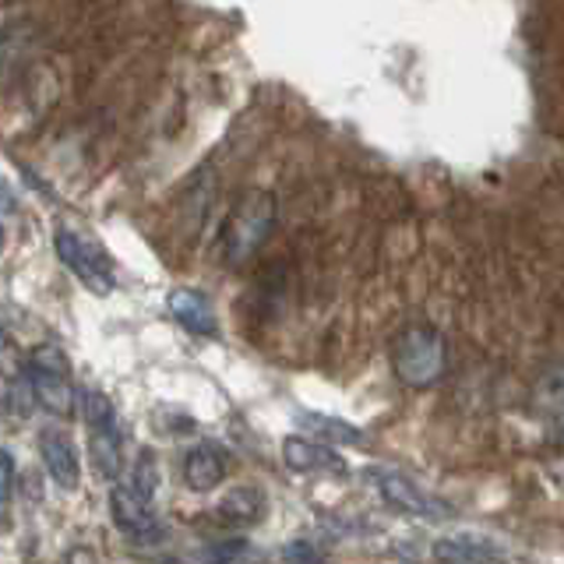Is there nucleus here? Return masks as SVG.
<instances>
[{
    "label": "nucleus",
    "instance_id": "6e6552de",
    "mask_svg": "<svg viewBox=\"0 0 564 564\" xmlns=\"http://www.w3.org/2000/svg\"><path fill=\"white\" fill-rule=\"evenodd\" d=\"M282 463H286L293 473H304V476H314V473L346 476L349 473L346 458L335 452L328 441L304 437V434H290L286 441H282Z\"/></svg>",
    "mask_w": 564,
    "mask_h": 564
},
{
    "label": "nucleus",
    "instance_id": "39448f33",
    "mask_svg": "<svg viewBox=\"0 0 564 564\" xmlns=\"http://www.w3.org/2000/svg\"><path fill=\"white\" fill-rule=\"evenodd\" d=\"M53 247H57V258L67 264L70 275H75L88 293H96V296L113 293V286H117L113 261L106 258L99 243L85 240L82 234H75V229H57Z\"/></svg>",
    "mask_w": 564,
    "mask_h": 564
},
{
    "label": "nucleus",
    "instance_id": "2eb2a0df",
    "mask_svg": "<svg viewBox=\"0 0 564 564\" xmlns=\"http://www.w3.org/2000/svg\"><path fill=\"white\" fill-rule=\"evenodd\" d=\"M300 423L307 427V434L328 441V445H364V431H357L352 423L339 416H325V413H300Z\"/></svg>",
    "mask_w": 564,
    "mask_h": 564
},
{
    "label": "nucleus",
    "instance_id": "4be33fe9",
    "mask_svg": "<svg viewBox=\"0 0 564 564\" xmlns=\"http://www.w3.org/2000/svg\"><path fill=\"white\" fill-rule=\"evenodd\" d=\"M67 564H96V557H93V551H70Z\"/></svg>",
    "mask_w": 564,
    "mask_h": 564
},
{
    "label": "nucleus",
    "instance_id": "f03ea898",
    "mask_svg": "<svg viewBox=\"0 0 564 564\" xmlns=\"http://www.w3.org/2000/svg\"><path fill=\"white\" fill-rule=\"evenodd\" d=\"M392 370L405 388H431L448 370V343L434 325H405L392 339Z\"/></svg>",
    "mask_w": 564,
    "mask_h": 564
},
{
    "label": "nucleus",
    "instance_id": "20e7f679",
    "mask_svg": "<svg viewBox=\"0 0 564 564\" xmlns=\"http://www.w3.org/2000/svg\"><path fill=\"white\" fill-rule=\"evenodd\" d=\"M82 420L88 427V452L102 480L117 484L123 476V448H120V420L110 395L96 388H82Z\"/></svg>",
    "mask_w": 564,
    "mask_h": 564
},
{
    "label": "nucleus",
    "instance_id": "1a4fd4ad",
    "mask_svg": "<svg viewBox=\"0 0 564 564\" xmlns=\"http://www.w3.org/2000/svg\"><path fill=\"white\" fill-rule=\"evenodd\" d=\"M431 554L437 564H508V554L501 543L476 533H448L437 536Z\"/></svg>",
    "mask_w": 564,
    "mask_h": 564
},
{
    "label": "nucleus",
    "instance_id": "aec40b11",
    "mask_svg": "<svg viewBox=\"0 0 564 564\" xmlns=\"http://www.w3.org/2000/svg\"><path fill=\"white\" fill-rule=\"evenodd\" d=\"M0 466H4V484H0V498H4V508L11 505V494H14V455L11 448L0 452Z\"/></svg>",
    "mask_w": 564,
    "mask_h": 564
},
{
    "label": "nucleus",
    "instance_id": "f257e3e1",
    "mask_svg": "<svg viewBox=\"0 0 564 564\" xmlns=\"http://www.w3.org/2000/svg\"><path fill=\"white\" fill-rule=\"evenodd\" d=\"M275 198L272 191L264 187H247L237 194V202L226 208L223 226H219V258L229 269H240V264L251 261L261 243L272 237L275 226Z\"/></svg>",
    "mask_w": 564,
    "mask_h": 564
},
{
    "label": "nucleus",
    "instance_id": "ddd939ff",
    "mask_svg": "<svg viewBox=\"0 0 564 564\" xmlns=\"http://www.w3.org/2000/svg\"><path fill=\"white\" fill-rule=\"evenodd\" d=\"M529 405H533L536 420L564 434V364H551L540 370L533 392H529Z\"/></svg>",
    "mask_w": 564,
    "mask_h": 564
},
{
    "label": "nucleus",
    "instance_id": "9d476101",
    "mask_svg": "<svg viewBox=\"0 0 564 564\" xmlns=\"http://www.w3.org/2000/svg\"><path fill=\"white\" fill-rule=\"evenodd\" d=\"M216 511V522L223 529H234V533H243V529H254L258 522H264L269 516V498H264L261 487H234L226 490Z\"/></svg>",
    "mask_w": 564,
    "mask_h": 564
},
{
    "label": "nucleus",
    "instance_id": "6ab92c4d",
    "mask_svg": "<svg viewBox=\"0 0 564 564\" xmlns=\"http://www.w3.org/2000/svg\"><path fill=\"white\" fill-rule=\"evenodd\" d=\"M128 484H131L134 490L145 494V498L155 501V490H159V466H155V458H152L149 448L138 455V463H134V469H131V476H128Z\"/></svg>",
    "mask_w": 564,
    "mask_h": 564
},
{
    "label": "nucleus",
    "instance_id": "7ed1b4c3",
    "mask_svg": "<svg viewBox=\"0 0 564 564\" xmlns=\"http://www.w3.org/2000/svg\"><path fill=\"white\" fill-rule=\"evenodd\" d=\"M25 375H29V384L35 392V402H40V410L61 416V420L75 416L82 410V392L75 388L70 364L61 346H53V343L32 346L25 357Z\"/></svg>",
    "mask_w": 564,
    "mask_h": 564
},
{
    "label": "nucleus",
    "instance_id": "4468645a",
    "mask_svg": "<svg viewBox=\"0 0 564 564\" xmlns=\"http://www.w3.org/2000/svg\"><path fill=\"white\" fill-rule=\"evenodd\" d=\"M226 476V452L212 441H202L184 455V484L198 494H208L223 484Z\"/></svg>",
    "mask_w": 564,
    "mask_h": 564
},
{
    "label": "nucleus",
    "instance_id": "dca6fc26",
    "mask_svg": "<svg viewBox=\"0 0 564 564\" xmlns=\"http://www.w3.org/2000/svg\"><path fill=\"white\" fill-rule=\"evenodd\" d=\"M208 564H269V551H264L261 543L254 540H243V536H234V540H219L208 546Z\"/></svg>",
    "mask_w": 564,
    "mask_h": 564
},
{
    "label": "nucleus",
    "instance_id": "412c9836",
    "mask_svg": "<svg viewBox=\"0 0 564 564\" xmlns=\"http://www.w3.org/2000/svg\"><path fill=\"white\" fill-rule=\"evenodd\" d=\"M551 476H554V484L564 490V437H561V448L551 455Z\"/></svg>",
    "mask_w": 564,
    "mask_h": 564
},
{
    "label": "nucleus",
    "instance_id": "a211bd4d",
    "mask_svg": "<svg viewBox=\"0 0 564 564\" xmlns=\"http://www.w3.org/2000/svg\"><path fill=\"white\" fill-rule=\"evenodd\" d=\"M279 557H282V564H328L325 551L311 536H293L290 543H282Z\"/></svg>",
    "mask_w": 564,
    "mask_h": 564
},
{
    "label": "nucleus",
    "instance_id": "f8f14e48",
    "mask_svg": "<svg viewBox=\"0 0 564 564\" xmlns=\"http://www.w3.org/2000/svg\"><path fill=\"white\" fill-rule=\"evenodd\" d=\"M40 458L50 473V480L57 484L61 490H75L82 480V466H78V448L64 431L46 427L40 434Z\"/></svg>",
    "mask_w": 564,
    "mask_h": 564
},
{
    "label": "nucleus",
    "instance_id": "0eeeda50",
    "mask_svg": "<svg viewBox=\"0 0 564 564\" xmlns=\"http://www.w3.org/2000/svg\"><path fill=\"white\" fill-rule=\"evenodd\" d=\"M110 511H113L117 529L131 543H155L163 536V522L155 516V501L145 498L141 490H134L123 476L110 487Z\"/></svg>",
    "mask_w": 564,
    "mask_h": 564
},
{
    "label": "nucleus",
    "instance_id": "f3484780",
    "mask_svg": "<svg viewBox=\"0 0 564 564\" xmlns=\"http://www.w3.org/2000/svg\"><path fill=\"white\" fill-rule=\"evenodd\" d=\"M35 405H40V402H35V392H32L29 375H25V364H22V375H8V388H4V410H8V416L29 420Z\"/></svg>",
    "mask_w": 564,
    "mask_h": 564
},
{
    "label": "nucleus",
    "instance_id": "9b49d317",
    "mask_svg": "<svg viewBox=\"0 0 564 564\" xmlns=\"http://www.w3.org/2000/svg\"><path fill=\"white\" fill-rule=\"evenodd\" d=\"M166 307L176 317V325L191 335H202V339H216L219 335V317L216 307L208 304V296L202 290H191V286H176L166 296Z\"/></svg>",
    "mask_w": 564,
    "mask_h": 564
},
{
    "label": "nucleus",
    "instance_id": "423d86ee",
    "mask_svg": "<svg viewBox=\"0 0 564 564\" xmlns=\"http://www.w3.org/2000/svg\"><path fill=\"white\" fill-rule=\"evenodd\" d=\"M367 480L375 484V490L384 498L388 508L402 511V516H413V519H427V522H441L452 516V505L437 501L434 494H427L420 484H413L410 476L399 473V469H384V466H370L367 469Z\"/></svg>",
    "mask_w": 564,
    "mask_h": 564
}]
</instances>
